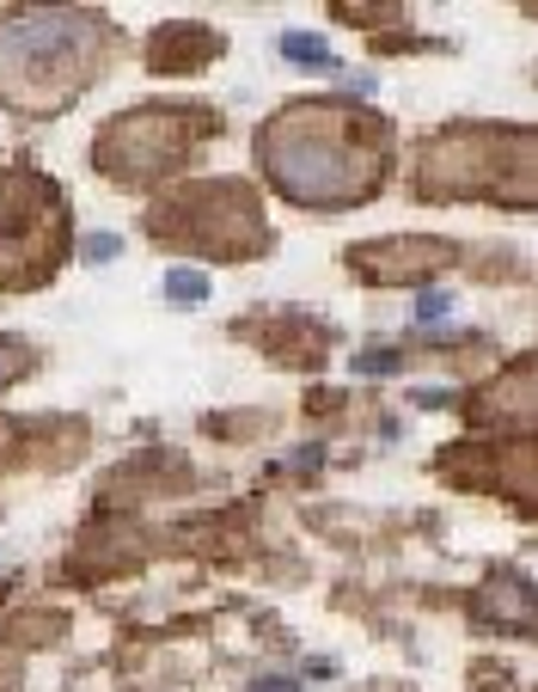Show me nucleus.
<instances>
[{
	"label": "nucleus",
	"instance_id": "obj_1",
	"mask_svg": "<svg viewBox=\"0 0 538 692\" xmlns=\"http://www.w3.org/2000/svg\"><path fill=\"white\" fill-rule=\"evenodd\" d=\"M263 166L288 197L313 202V209H337V202L373 190V178H380V154L361 147L318 105L288 111V117H276L263 129Z\"/></svg>",
	"mask_w": 538,
	"mask_h": 692
},
{
	"label": "nucleus",
	"instance_id": "obj_2",
	"mask_svg": "<svg viewBox=\"0 0 538 692\" xmlns=\"http://www.w3.org/2000/svg\"><path fill=\"white\" fill-rule=\"evenodd\" d=\"M477 612H484V619H508L514 631H532V595H526V583H502V588H484V600H477Z\"/></svg>",
	"mask_w": 538,
	"mask_h": 692
},
{
	"label": "nucleus",
	"instance_id": "obj_3",
	"mask_svg": "<svg viewBox=\"0 0 538 692\" xmlns=\"http://www.w3.org/2000/svg\"><path fill=\"white\" fill-rule=\"evenodd\" d=\"M166 294H171V306H202L209 301V276H202L197 264H171L166 270Z\"/></svg>",
	"mask_w": 538,
	"mask_h": 692
},
{
	"label": "nucleus",
	"instance_id": "obj_4",
	"mask_svg": "<svg viewBox=\"0 0 538 692\" xmlns=\"http://www.w3.org/2000/svg\"><path fill=\"white\" fill-rule=\"evenodd\" d=\"M282 55H288V62H300V67H337L330 43L313 38V31H288V38H282Z\"/></svg>",
	"mask_w": 538,
	"mask_h": 692
},
{
	"label": "nucleus",
	"instance_id": "obj_5",
	"mask_svg": "<svg viewBox=\"0 0 538 692\" xmlns=\"http://www.w3.org/2000/svg\"><path fill=\"white\" fill-rule=\"evenodd\" d=\"M441 319H453V294L446 289H429L416 301V325H441Z\"/></svg>",
	"mask_w": 538,
	"mask_h": 692
},
{
	"label": "nucleus",
	"instance_id": "obj_6",
	"mask_svg": "<svg viewBox=\"0 0 538 692\" xmlns=\"http://www.w3.org/2000/svg\"><path fill=\"white\" fill-rule=\"evenodd\" d=\"M117 252H123L117 233H86V258H93V264H110Z\"/></svg>",
	"mask_w": 538,
	"mask_h": 692
},
{
	"label": "nucleus",
	"instance_id": "obj_7",
	"mask_svg": "<svg viewBox=\"0 0 538 692\" xmlns=\"http://www.w3.org/2000/svg\"><path fill=\"white\" fill-rule=\"evenodd\" d=\"M398 368V349H368V356H355V374H392Z\"/></svg>",
	"mask_w": 538,
	"mask_h": 692
},
{
	"label": "nucleus",
	"instance_id": "obj_8",
	"mask_svg": "<svg viewBox=\"0 0 538 692\" xmlns=\"http://www.w3.org/2000/svg\"><path fill=\"white\" fill-rule=\"evenodd\" d=\"M25 368V349L13 344V337H0V380H7V374H19Z\"/></svg>",
	"mask_w": 538,
	"mask_h": 692
},
{
	"label": "nucleus",
	"instance_id": "obj_9",
	"mask_svg": "<svg viewBox=\"0 0 538 692\" xmlns=\"http://www.w3.org/2000/svg\"><path fill=\"white\" fill-rule=\"evenodd\" d=\"M251 692H300V680L294 674H263V680H251Z\"/></svg>",
	"mask_w": 538,
	"mask_h": 692
},
{
	"label": "nucleus",
	"instance_id": "obj_10",
	"mask_svg": "<svg viewBox=\"0 0 538 692\" xmlns=\"http://www.w3.org/2000/svg\"><path fill=\"white\" fill-rule=\"evenodd\" d=\"M410 399H416L422 411H441V405H446V392H441V387H422V392H410Z\"/></svg>",
	"mask_w": 538,
	"mask_h": 692
}]
</instances>
